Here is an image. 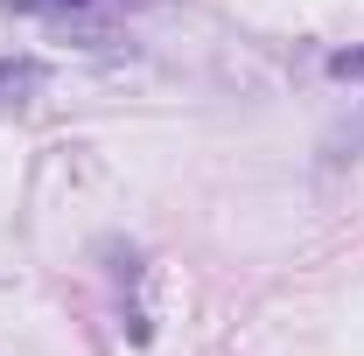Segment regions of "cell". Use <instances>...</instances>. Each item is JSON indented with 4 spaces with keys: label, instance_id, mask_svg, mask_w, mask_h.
I'll return each instance as SVG.
<instances>
[{
    "label": "cell",
    "instance_id": "1",
    "mask_svg": "<svg viewBox=\"0 0 364 356\" xmlns=\"http://www.w3.org/2000/svg\"><path fill=\"white\" fill-rule=\"evenodd\" d=\"M49 84V63L43 56H0V105H21Z\"/></svg>",
    "mask_w": 364,
    "mask_h": 356
},
{
    "label": "cell",
    "instance_id": "2",
    "mask_svg": "<svg viewBox=\"0 0 364 356\" xmlns=\"http://www.w3.org/2000/svg\"><path fill=\"white\" fill-rule=\"evenodd\" d=\"M7 14H49V21H63V14H91V7H105V0H0Z\"/></svg>",
    "mask_w": 364,
    "mask_h": 356
},
{
    "label": "cell",
    "instance_id": "3",
    "mask_svg": "<svg viewBox=\"0 0 364 356\" xmlns=\"http://www.w3.org/2000/svg\"><path fill=\"white\" fill-rule=\"evenodd\" d=\"M329 77H343V84H364V43H358V49H336V56H329Z\"/></svg>",
    "mask_w": 364,
    "mask_h": 356
}]
</instances>
